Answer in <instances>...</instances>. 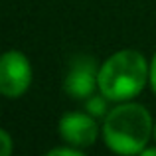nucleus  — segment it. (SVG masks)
<instances>
[{
    "mask_svg": "<svg viewBox=\"0 0 156 156\" xmlns=\"http://www.w3.org/2000/svg\"><path fill=\"white\" fill-rule=\"evenodd\" d=\"M154 121L144 105L122 101L107 113L101 125V134L107 148L122 156L140 154L150 142Z\"/></svg>",
    "mask_w": 156,
    "mask_h": 156,
    "instance_id": "1",
    "label": "nucleus"
},
{
    "mask_svg": "<svg viewBox=\"0 0 156 156\" xmlns=\"http://www.w3.org/2000/svg\"><path fill=\"white\" fill-rule=\"evenodd\" d=\"M99 91L113 103L133 101L150 79V61L136 50H119L99 65Z\"/></svg>",
    "mask_w": 156,
    "mask_h": 156,
    "instance_id": "2",
    "label": "nucleus"
},
{
    "mask_svg": "<svg viewBox=\"0 0 156 156\" xmlns=\"http://www.w3.org/2000/svg\"><path fill=\"white\" fill-rule=\"evenodd\" d=\"M34 79V69L26 53L8 50L0 55V95L6 99H20L26 95Z\"/></svg>",
    "mask_w": 156,
    "mask_h": 156,
    "instance_id": "3",
    "label": "nucleus"
},
{
    "mask_svg": "<svg viewBox=\"0 0 156 156\" xmlns=\"http://www.w3.org/2000/svg\"><path fill=\"white\" fill-rule=\"evenodd\" d=\"M57 133H59L61 140L65 144L77 146V148H89L97 142L99 136V125L93 115L87 111H71V113L61 115L59 122H57Z\"/></svg>",
    "mask_w": 156,
    "mask_h": 156,
    "instance_id": "4",
    "label": "nucleus"
},
{
    "mask_svg": "<svg viewBox=\"0 0 156 156\" xmlns=\"http://www.w3.org/2000/svg\"><path fill=\"white\" fill-rule=\"evenodd\" d=\"M99 65L91 55H79L71 61L69 71L65 75L63 89L69 97L77 101H85L99 89Z\"/></svg>",
    "mask_w": 156,
    "mask_h": 156,
    "instance_id": "5",
    "label": "nucleus"
},
{
    "mask_svg": "<svg viewBox=\"0 0 156 156\" xmlns=\"http://www.w3.org/2000/svg\"><path fill=\"white\" fill-rule=\"evenodd\" d=\"M85 111L89 115H93L95 119H105L107 113H109V99L103 95V93H93L91 97L85 99Z\"/></svg>",
    "mask_w": 156,
    "mask_h": 156,
    "instance_id": "6",
    "label": "nucleus"
},
{
    "mask_svg": "<svg viewBox=\"0 0 156 156\" xmlns=\"http://www.w3.org/2000/svg\"><path fill=\"white\" fill-rule=\"evenodd\" d=\"M48 156H83V150L77 146L65 144V146H55L48 150Z\"/></svg>",
    "mask_w": 156,
    "mask_h": 156,
    "instance_id": "7",
    "label": "nucleus"
},
{
    "mask_svg": "<svg viewBox=\"0 0 156 156\" xmlns=\"http://www.w3.org/2000/svg\"><path fill=\"white\" fill-rule=\"evenodd\" d=\"M12 150H14L12 136H10V134H8L4 129H0V156H10Z\"/></svg>",
    "mask_w": 156,
    "mask_h": 156,
    "instance_id": "8",
    "label": "nucleus"
},
{
    "mask_svg": "<svg viewBox=\"0 0 156 156\" xmlns=\"http://www.w3.org/2000/svg\"><path fill=\"white\" fill-rule=\"evenodd\" d=\"M148 83H150V89H152L154 95H156V51H154L152 59H150V79H148Z\"/></svg>",
    "mask_w": 156,
    "mask_h": 156,
    "instance_id": "9",
    "label": "nucleus"
},
{
    "mask_svg": "<svg viewBox=\"0 0 156 156\" xmlns=\"http://www.w3.org/2000/svg\"><path fill=\"white\" fill-rule=\"evenodd\" d=\"M140 154H142V156H156V146H154V148H150V146L146 144V146H144V150H142Z\"/></svg>",
    "mask_w": 156,
    "mask_h": 156,
    "instance_id": "10",
    "label": "nucleus"
},
{
    "mask_svg": "<svg viewBox=\"0 0 156 156\" xmlns=\"http://www.w3.org/2000/svg\"><path fill=\"white\" fill-rule=\"evenodd\" d=\"M152 136H154V140H156V121H154V133H152Z\"/></svg>",
    "mask_w": 156,
    "mask_h": 156,
    "instance_id": "11",
    "label": "nucleus"
}]
</instances>
